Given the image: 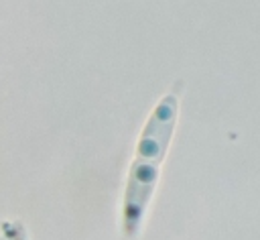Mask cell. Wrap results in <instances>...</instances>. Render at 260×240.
<instances>
[{
    "instance_id": "1",
    "label": "cell",
    "mask_w": 260,
    "mask_h": 240,
    "mask_svg": "<svg viewBox=\"0 0 260 240\" xmlns=\"http://www.w3.org/2000/svg\"><path fill=\"white\" fill-rule=\"evenodd\" d=\"M183 79H177L171 89L158 100L140 132L134 159L128 167L124 201H122V236L124 240H136L144 216L158 183V171L175 132L179 118V100L183 92Z\"/></svg>"
}]
</instances>
